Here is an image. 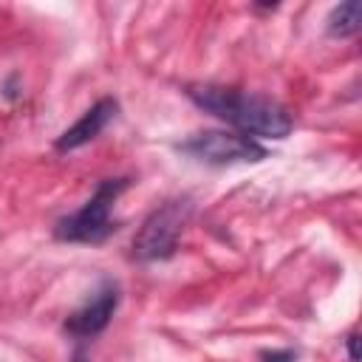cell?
<instances>
[{
    "label": "cell",
    "instance_id": "obj_7",
    "mask_svg": "<svg viewBox=\"0 0 362 362\" xmlns=\"http://www.w3.org/2000/svg\"><path fill=\"white\" fill-rule=\"evenodd\" d=\"M325 28L331 37H354L362 28V3L359 0H348L331 8Z\"/></svg>",
    "mask_w": 362,
    "mask_h": 362
},
{
    "label": "cell",
    "instance_id": "obj_9",
    "mask_svg": "<svg viewBox=\"0 0 362 362\" xmlns=\"http://www.w3.org/2000/svg\"><path fill=\"white\" fill-rule=\"evenodd\" d=\"M348 356H351V362H359V334L356 331L348 337Z\"/></svg>",
    "mask_w": 362,
    "mask_h": 362
},
{
    "label": "cell",
    "instance_id": "obj_6",
    "mask_svg": "<svg viewBox=\"0 0 362 362\" xmlns=\"http://www.w3.org/2000/svg\"><path fill=\"white\" fill-rule=\"evenodd\" d=\"M116 110H119V102L113 99V96H102V99H96L68 130H62L59 133V139L54 141V147L59 150V153H68V150H76V147H85L88 141H93L105 127H107V122L116 116Z\"/></svg>",
    "mask_w": 362,
    "mask_h": 362
},
{
    "label": "cell",
    "instance_id": "obj_1",
    "mask_svg": "<svg viewBox=\"0 0 362 362\" xmlns=\"http://www.w3.org/2000/svg\"><path fill=\"white\" fill-rule=\"evenodd\" d=\"M187 96L206 113L240 130L249 139H286L294 127L291 113L272 96L246 93L226 85H187Z\"/></svg>",
    "mask_w": 362,
    "mask_h": 362
},
{
    "label": "cell",
    "instance_id": "obj_2",
    "mask_svg": "<svg viewBox=\"0 0 362 362\" xmlns=\"http://www.w3.org/2000/svg\"><path fill=\"white\" fill-rule=\"evenodd\" d=\"M127 187H130V178L99 181L93 195L76 212L54 223V238L65 243H102L105 238H110L116 232V223L110 221V206Z\"/></svg>",
    "mask_w": 362,
    "mask_h": 362
},
{
    "label": "cell",
    "instance_id": "obj_4",
    "mask_svg": "<svg viewBox=\"0 0 362 362\" xmlns=\"http://www.w3.org/2000/svg\"><path fill=\"white\" fill-rule=\"evenodd\" d=\"M181 153L192 156L195 161L212 164V167H226V164H249V161H263L266 147H260L255 139L232 133V130H201L178 144Z\"/></svg>",
    "mask_w": 362,
    "mask_h": 362
},
{
    "label": "cell",
    "instance_id": "obj_5",
    "mask_svg": "<svg viewBox=\"0 0 362 362\" xmlns=\"http://www.w3.org/2000/svg\"><path fill=\"white\" fill-rule=\"evenodd\" d=\"M116 305H119V286L107 280V283H102V286L93 291V297H90L88 303H82L74 314H68V320H65L62 328H65V334H71L74 339L96 337L99 331L107 328V322H110Z\"/></svg>",
    "mask_w": 362,
    "mask_h": 362
},
{
    "label": "cell",
    "instance_id": "obj_3",
    "mask_svg": "<svg viewBox=\"0 0 362 362\" xmlns=\"http://www.w3.org/2000/svg\"><path fill=\"white\" fill-rule=\"evenodd\" d=\"M189 209L192 206L187 198H170L161 206H156L139 226V232L130 243V255L141 263L173 257L178 249L181 232L189 221Z\"/></svg>",
    "mask_w": 362,
    "mask_h": 362
},
{
    "label": "cell",
    "instance_id": "obj_8",
    "mask_svg": "<svg viewBox=\"0 0 362 362\" xmlns=\"http://www.w3.org/2000/svg\"><path fill=\"white\" fill-rule=\"evenodd\" d=\"M297 354L294 351H266L260 354V362H294Z\"/></svg>",
    "mask_w": 362,
    "mask_h": 362
}]
</instances>
